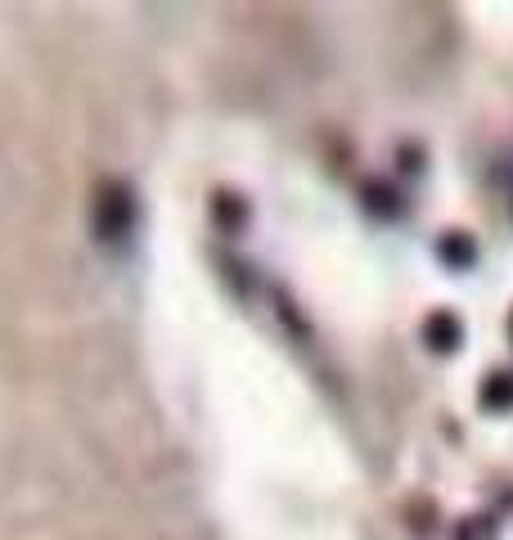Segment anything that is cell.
Returning <instances> with one entry per match:
<instances>
[{"instance_id":"obj_1","label":"cell","mask_w":513,"mask_h":540,"mask_svg":"<svg viewBox=\"0 0 513 540\" xmlns=\"http://www.w3.org/2000/svg\"><path fill=\"white\" fill-rule=\"evenodd\" d=\"M95 234L99 239H108V243H117V239H126L131 234V225H135V194L126 185H117V180H108L104 189L95 194Z\"/></svg>"},{"instance_id":"obj_2","label":"cell","mask_w":513,"mask_h":540,"mask_svg":"<svg viewBox=\"0 0 513 540\" xmlns=\"http://www.w3.org/2000/svg\"><path fill=\"white\" fill-rule=\"evenodd\" d=\"M423 342H428L432 351H455L459 342H464V324H459L455 311H432L428 320H423Z\"/></svg>"},{"instance_id":"obj_3","label":"cell","mask_w":513,"mask_h":540,"mask_svg":"<svg viewBox=\"0 0 513 540\" xmlns=\"http://www.w3.org/2000/svg\"><path fill=\"white\" fill-rule=\"evenodd\" d=\"M437 252H441V261H446V266H455V270L473 266V257H477L473 239H468V234H464V230H450V234H441Z\"/></svg>"},{"instance_id":"obj_4","label":"cell","mask_w":513,"mask_h":540,"mask_svg":"<svg viewBox=\"0 0 513 540\" xmlns=\"http://www.w3.org/2000/svg\"><path fill=\"white\" fill-rule=\"evenodd\" d=\"M477 401H482L486 410H513V374L509 369H504V374H486Z\"/></svg>"},{"instance_id":"obj_5","label":"cell","mask_w":513,"mask_h":540,"mask_svg":"<svg viewBox=\"0 0 513 540\" xmlns=\"http://www.w3.org/2000/svg\"><path fill=\"white\" fill-rule=\"evenodd\" d=\"M365 198H369V207H374V212H387V216L401 212V203H396V189H392V185H365Z\"/></svg>"},{"instance_id":"obj_6","label":"cell","mask_w":513,"mask_h":540,"mask_svg":"<svg viewBox=\"0 0 513 540\" xmlns=\"http://www.w3.org/2000/svg\"><path fill=\"white\" fill-rule=\"evenodd\" d=\"M455 540H495L491 518H464V522L455 527Z\"/></svg>"},{"instance_id":"obj_7","label":"cell","mask_w":513,"mask_h":540,"mask_svg":"<svg viewBox=\"0 0 513 540\" xmlns=\"http://www.w3.org/2000/svg\"><path fill=\"white\" fill-rule=\"evenodd\" d=\"M509 338H513V315H509Z\"/></svg>"}]
</instances>
